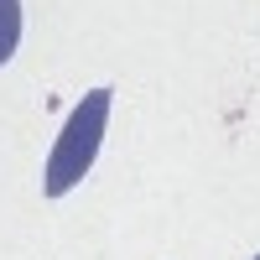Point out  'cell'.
<instances>
[{
    "label": "cell",
    "mask_w": 260,
    "mask_h": 260,
    "mask_svg": "<svg viewBox=\"0 0 260 260\" xmlns=\"http://www.w3.org/2000/svg\"><path fill=\"white\" fill-rule=\"evenodd\" d=\"M110 104H115V89H94L73 104L68 125L47 156V172H42V192L47 198H62L68 187H78L89 177V167L99 156V141H104V125H110Z\"/></svg>",
    "instance_id": "obj_1"
},
{
    "label": "cell",
    "mask_w": 260,
    "mask_h": 260,
    "mask_svg": "<svg viewBox=\"0 0 260 260\" xmlns=\"http://www.w3.org/2000/svg\"><path fill=\"white\" fill-rule=\"evenodd\" d=\"M16 42H21V0H0V62L16 57Z\"/></svg>",
    "instance_id": "obj_2"
},
{
    "label": "cell",
    "mask_w": 260,
    "mask_h": 260,
    "mask_svg": "<svg viewBox=\"0 0 260 260\" xmlns=\"http://www.w3.org/2000/svg\"><path fill=\"white\" fill-rule=\"evenodd\" d=\"M255 260H260V255H255Z\"/></svg>",
    "instance_id": "obj_3"
}]
</instances>
